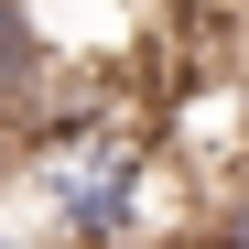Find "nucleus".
<instances>
[{"label":"nucleus","instance_id":"1","mask_svg":"<svg viewBox=\"0 0 249 249\" xmlns=\"http://www.w3.org/2000/svg\"><path fill=\"white\" fill-rule=\"evenodd\" d=\"M0 174L22 184V206L44 217L54 249H184L206 206V184L152 141V108L22 130V141H0Z\"/></svg>","mask_w":249,"mask_h":249},{"label":"nucleus","instance_id":"2","mask_svg":"<svg viewBox=\"0 0 249 249\" xmlns=\"http://www.w3.org/2000/svg\"><path fill=\"white\" fill-rule=\"evenodd\" d=\"M44 76H54V44H44V22H33V0H0V141L22 130V108H33Z\"/></svg>","mask_w":249,"mask_h":249},{"label":"nucleus","instance_id":"3","mask_svg":"<svg viewBox=\"0 0 249 249\" xmlns=\"http://www.w3.org/2000/svg\"><path fill=\"white\" fill-rule=\"evenodd\" d=\"M184 249H249V174H228V184H206V206H195V228H184Z\"/></svg>","mask_w":249,"mask_h":249}]
</instances>
